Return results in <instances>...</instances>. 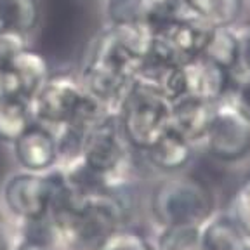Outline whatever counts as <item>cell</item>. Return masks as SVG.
<instances>
[{
    "label": "cell",
    "instance_id": "cell-1",
    "mask_svg": "<svg viewBox=\"0 0 250 250\" xmlns=\"http://www.w3.org/2000/svg\"><path fill=\"white\" fill-rule=\"evenodd\" d=\"M148 30L143 26H108L94 37L78 70L85 92L117 113L146 58Z\"/></svg>",
    "mask_w": 250,
    "mask_h": 250
},
{
    "label": "cell",
    "instance_id": "cell-2",
    "mask_svg": "<svg viewBox=\"0 0 250 250\" xmlns=\"http://www.w3.org/2000/svg\"><path fill=\"white\" fill-rule=\"evenodd\" d=\"M149 210L160 228L203 224L215 212V202L205 183L184 174H172L151 191Z\"/></svg>",
    "mask_w": 250,
    "mask_h": 250
},
{
    "label": "cell",
    "instance_id": "cell-3",
    "mask_svg": "<svg viewBox=\"0 0 250 250\" xmlns=\"http://www.w3.org/2000/svg\"><path fill=\"white\" fill-rule=\"evenodd\" d=\"M170 117L172 103L137 80L117 109L122 134L136 153L146 151L170 129Z\"/></svg>",
    "mask_w": 250,
    "mask_h": 250
},
{
    "label": "cell",
    "instance_id": "cell-4",
    "mask_svg": "<svg viewBox=\"0 0 250 250\" xmlns=\"http://www.w3.org/2000/svg\"><path fill=\"white\" fill-rule=\"evenodd\" d=\"M80 164L106 188L129 184L132 148L122 134L117 113H109L85 136Z\"/></svg>",
    "mask_w": 250,
    "mask_h": 250
},
{
    "label": "cell",
    "instance_id": "cell-5",
    "mask_svg": "<svg viewBox=\"0 0 250 250\" xmlns=\"http://www.w3.org/2000/svg\"><path fill=\"white\" fill-rule=\"evenodd\" d=\"M212 28L191 14H183L148 28L146 58L153 61L183 66L202 56Z\"/></svg>",
    "mask_w": 250,
    "mask_h": 250
},
{
    "label": "cell",
    "instance_id": "cell-6",
    "mask_svg": "<svg viewBox=\"0 0 250 250\" xmlns=\"http://www.w3.org/2000/svg\"><path fill=\"white\" fill-rule=\"evenodd\" d=\"M58 168L51 172L16 170L5 177L0 200L5 212L18 223H35L49 217L58 184Z\"/></svg>",
    "mask_w": 250,
    "mask_h": 250
},
{
    "label": "cell",
    "instance_id": "cell-7",
    "mask_svg": "<svg viewBox=\"0 0 250 250\" xmlns=\"http://www.w3.org/2000/svg\"><path fill=\"white\" fill-rule=\"evenodd\" d=\"M83 94L85 89L78 80L77 73H51V77L30 101L33 120L54 130L59 129L71 117Z\"/></svg>",
    "mask_w": 250,
    "mask_h": 250
},
{
    "label": "cell",
    "instance_id": "cell-8",
    "mask_svg": "<svg viewBox=\"0 0 250 250\" xmlns=\"http://www.w3.org/2000/svg\"><path fill=\"white\" fill-rule=\"evenodd\" d=\"M202 145L219 162L242 160L250 155V122L234 109L229 99H224Z\"/></svg>",
    "mask_w": 250,
    "mask_h": 250
},
{
    "label": "cell",
    "instance_id": "cell-9",
    "mask_svg": "<svg viewBox=\"0 0 250 250\" xmlns=\"http://www.w3.org/2000/svg\"><path fill=\"white\" fill-rule=\"evenodd\" d=\"M11 146L14 160L21 170L43 174L59 165L56 130L39 122H33Z\"/></svg>",
    "mask_w": 250,
    "mask_h": 250
},
{
    "label": "cell",
    "instance_id": "cell-10",
    "mask_svg": "<svg viewBox=\"0 0 250 250\" xmlns=\"http://www.w3.org/2000/svg\"><path fill=\"white\" fill-rule=\"evenodd\" d=\"M184 82V98L221 103L229 98L234 77L229 70L219 66L205 56L188 61L181 66Z\"/></svg>",
    "mask_w": 250,
    "mask_h": 250
},
{
    "label": "cell",
    "instance_id": "cell-11",
    "mask_svg": "<svg viewBox=\"0 0 250 250\" xmlns=\"http://www.w3.org/2000/svg\"><path fill=\"white\" fill-rule=\"evenodd\" d=\"M49 77L51 68L45 56L26 45L9 70L0 73V96H21L31 101Z\"/></svg>",
    "mask_w": 250,
    "mask_h": 250
},
{
    "label": "cell",
    "instance_id": "cell-12",
    "mask_svg": "<svg viewBox=\"0 0 250 250\" xmlns=\"http://www.w3.org/2000/svg\"><path fill=\"white\" fill-rule=\"evenodd\" d=\"M219 104L221 103L181 98L179 101L172 103L170 129L191 141L193 145H202L215 120Z\"/></svg>",
    "mask_w": 250,
    "mask_h": 250
},
{
    "label": "cell",
    "instance_id": "cell-13",
    "mask_svg": "<svg viewBox=\"0 0 250 250\" xmlns=\"http://www.w3.org/2000/svg\"><path fill=\"white\" fill-rule=\"evenodd\" d=\"M141 155L145 156L146 162L155 170L172 176V174H181L195 160L196 145L177 134L176 130L168 129L155 145H151Z\"/></svg>",
    "mask_w": 250,
    "mask_h": 250
},
{
    "label": "cell",
    "instance_id": "cell-14",
    "mask_svg": "<svg viewBox=\"0 0 250 250\" xmlns=\"http://www.w3.org/2000/svg\"><path fill=\"white\" fill-rule=\"evenodd\" d=\"M247 234L229 217L228 212L215 210L202 224L200 247L202 250H242Z\"/></svg>",
    "mask_w": 250,
    "mask_h": 250
},
{
    "label": "cell",
    "instance_id": "cell-15",
    "mask_svg": "<svg viewBox=\"0 0 250 250\" xmlns=\"http://www.w3.org/2000/svg\"><path fill=\"white\" fill-rule=\"evenodd\" d=\"M184 9L210 28L233 26L240 21L245 0H183Z\"/></svg>",
    "mask_w": 250,
    "mask_h": 250
},
{
    "label": "cell",
    "instance_id": "cell-16",
    "mask_svg": "<svg viewBox=\"0 0 250 250\" xmlns=\"http://www.w3.org/2000/svg\"><path fill=\"white\" fill-rule=\"evenodd\" d=\"M42 18L40 0H0V30L30 37Z\"/></svg>",
    "mask_w": 250,
    "mask_h": 250
},
{
    "label": "cell",
    "instance_id": "cell-17",
    "mask_svg": "<svg viewBox=\"0 0 250 250\" xmlns=\"http://www.w3.org/2000/svg\"><path fill=\"white\" fill-rule=\"evenodd\" d=\"M33 122L28 99L21 96H0V143L12 145Z\"/></svg>",
    "mask_w": 250,
    "mask_h": 250
},
{
    "label": "cell",
    "instance_id": "cell-18",
    "mask_svg": "<svg viewBox=\"0 0 250 250\" xmlns=\"http://www.w3.org/2000/svg\"><path fill=\"white\" fill-rule=\"evenodd\" d=\"M202 56L233 73L236 64V37H234L233 26L212 28Z\"/></svg>",
    "mask_w": 250,
    "mask_h": 250
},
{
    "label": "cell",
    "instance_id": "cell-19",
    "mask_svg": "<svg viewBox=\"0 0 250 250\" xmlns=\"http://www.w3.org/2000/svg\"><path fill=\"white\" fill-rule=\"evenodd\" d=\"M202 224L164 226L153 240L156 250H202L200 247Z\"/></svg>",
    "mask_w": 250,
    "mask_h": 250
},
{
    "label": "cell",
    "instance_id": "cell-20",
    "mask_svg": "<svg viewBox=\"0 0 250 250\" xmlns=\"http://www.w3.org/2000/svg\"><path fill=\"white\" fill-rule=\"evenodd\" d=\"M226 212L238 224L240 229L250 236V172L242 177L236 186Z\"/></svg>",
    "mask_w": 250,
    "mask_h": 250
},
{
    "label": "cell",
    "instance_id": "cell-21",
    "mask_svg": "<svg viewBox=\"0 0 250 250\" xmlns=\"http://www.w3.org/2000/svg\"><path fill=\"white\" fill-rule=\"evenodd\" d=\"M233 31L236 37V64L233 70L236 82L250 77V21L233 24Z\"/></svg>",
    "mask_w": 250,
    "mask_h": 250
},
{
    "label": "cell",
    "instance_id": "cell-22",
    "mask_svg": "<svg viewBox=\"0 0 250 250\" xmlns=\"http://www.w3.org/2000/svg\"><path fill=\"white\" fill-rule=\"evenodd\" d=\"M104 250H156L153 240L141 234L136 229H129L125 226L115 234Z\"/></svg>",
    "mask_w": 250,
    "mask_h": 250
},
{
    "label": "cell",
    "instance_id": "cell-23",
    "mask_svg": "<svg viewBox=\"0 0 250 250\" xmlns=\"http://www.w3.org/2000/svg\"><path fill=\"white\" fill-rule=\"evenodd\" d=\"M28 45V37L7 30H0V73L9 70L14 58Z\"/></svg>",
    "mask_w": 250,
    "mask_h": 250
},
{
    "label": "cell",
    "instance_id": "cell-24",
    "mask_svg": "<svg viewBox=\"0 0 250 250\" xmlns=\"http://www.w3.org/2000/svg\"><path fill=\"white\" fill-rule=\"evenodd\" d=\"M228 99H229V103L234 106V109H236L247 122H250V77L236 80Z\"/></svg>",
    "mask_w": 250,
    "mask_h": 250
},
{
    "label": "cell",
    "instance_id": "cell-25",
    "mask_svg": "<svg viewBox=\"0 0 250 250\" xmlns=\"http://www.w3.org/2000/svg\"><path fill=\"white\" fill-rule=\"evenodd\" d=\"M0 250H11V242H9L7 234L0 228Z\"/></svg>",
    "mask_w": 250,
    "mask_h": 250
},
{
    "label": "cell",
    "instance_id": "cell-26",
    "mask_svg": "<svg viewBox=\"0 0 250 250\" xmlns=\"http://www.w3.org/2000/svg\"><path fill=\"white\" fill-rule=\"evenodd\" d=\"M242 250H250V236H247L245 245H243V249H242Z\"/></svg>",
    "mask_w": 250,
    "mask_h": 250
}]
</instances>
